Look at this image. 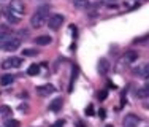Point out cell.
<instances>
[{"label": "cell", "mask_w": 149, "mask_h": 127, "mask_svg": "<svg viewBox=\"0 0 149 127\" xmlns=\"http://www.w3.org/2000/svg\"><path fill=\"white\" fill-rule=\"evenodd\" d=\"M136 61H138V52L133 51V49H129V51L122 56V62H125V63H133Z\"/></svg>", "instance_id": "cell-8"}, {"label": "cell", "mask_w": 149, "mask_h": 127, "mask_svg": "<svg viewBox=\"0 0 149 127\" xmlns=\"http://www.w3.org/2000/svg\"><path fill=\"white\" fill-rule=\"evenodd\" d=\"M38 73H40V67H38L37 63H32V65L29 67V70H27V75L35 76V75H38Z\"/></svg>", "instance_id": "cell-17"}, {"label": "cell", "mask_w": 149, "mask_h": 127, "mask_svg": "<svg viewBox=\"0 0 149 127\" xmlns=\"http://www.w3.org/2000/svg\"><path fill=\"white\" fill-rule=\"evenodd\" d=\"M144 89H146V91H148V92H149V81H148V83H146V84H144Z\"/></svg>", "instance_id": "cell-26"}, {"label": "cell", "mask_w": 149, "mask_h": 127, "mask_svg": "<svg viewBox=\"0 0 149 127\" xmlns=\"http://www.w3.org/2000/svg\"><path fill=\"white\" fill-rule=\"evenodd\" d=\"M100 118H102V119L106 118V111H105V110H100Z\"/></svg>", "instance_id": "cell-25"}, {"label": "cell", "mask_w": 149, "mask_h": 127, "mask_svg": "<svg viewBox=\"0 0 149 127\" xmlns=\"http://www.w3.org/2000/svg\"><path fill=\"white\" fill-rule=\"evenodd\" d=\"M48 16H49V6L48 5H43L35 11V15L32 16L30 19V24L33 29H40L41 26H45L46 21H48Z\"/></svg>", "instance_id": "cell-1"}, {"label": "cell", "mask_w": 149, "mask_h": 127, "mask_svg": "<svg viewBox=\"0 0 149 127\" xmlns=\"http://www.w3.org/2000/svg\"><path fill=\"white\" fill-rule=\"evenodd\" d=\"M73 5L79 10H84V8L89 6V2H87V0H73Z\"/></svg>", "instance_id": "cell-16"}, {"label": "cell", "mask_w": 149, "mask_h": 127, "mask_svg": "<svg viewBox=\"0 0 149 127\" xmlns=\"http://www.w3.org/2000/svg\"><path fill=\"white\" fill-rule=\"evenodd\" d=\"M5 126L6 127H19L21 124H19V121H17V119H8V121L5 122Z\"/></svg>", "instance_id": "cell-20"}, {"label": "cell", "mask_w": 149, "mask_h": 127, "mask_svg": "<svg viewBox=\"0 0 149 127\" xmlns=\"http://www.w3.org/2000/svg\"><path fill=\"white\" fill-rule=\"evenodd\" d=\"M51 41H52V38L49 37V35H41V37H37V38H35V43H37V45H41V46L49 45Z\"/></svg>", "instance_id": "cell-10"}, {"label": "cell", "mask_w": 149, "mask_h": 127, "mask_svg": "<svg viewBox=\"0 0 149 127\" xmlns=\"http://www.w3.org/2000/svg\"><path fill=\"white\" fill-rule=\"evenodd\" d=\"M62 24H63V16L62 15H51V16H49L48 27L51 30H59Z\"/></svg>", "instance_id": "cell-3"}, {"label": "cell", "mask_w": 149, "mask_h": 127, "mask_svg": "<svg viewBox=\"0 0 149 127\" xmlns=\"http://www.w3.org/2000/svg\"><path fill=\"white\" fill-rule=\"evenodd\" d=\"M106 94H108L106 91H102V92H98V98H100V100H105V98H106Z\"/></svg>", "instance_id": "cell-23"}, {"label": "cell", "mask_w": 149, "mask_h": 127, "mask_svg": "<svg viewBox=\"0 0 149 127\" xmlns=\"http://www.w3.org/2000/svg\"><path fill=\"white\" fill-rule=\"evenodd\" d=\"M22 54H24V56H37V54H38V51H37V49H30V48H27V49H22Z\"/></svg>", "instance_id": "cell-21"}, {"label": "cell", "mask_w": 149, "mask_h": 127, "mask_svg": "<svg viewBox=\"0 0 149 127\" xmlns=\"http://www.w3.org/2000/svg\"><path fill=\"white\" fill-rule=\"evenodd\" d=\"M136 97H140V98H146V97H149V92L144 87H141V89H138L136 91Z\"/></svg>", "instance_id": "cell-19"}, {"label": "cell", "mask_w": 149, "mask_h": 127, "mask_svg": "<svg viewBox=\"0 0 149 127\" xmlns=\"http://www.w3.org/2000/svg\"><path fill=\"white\" fill-rule=\"evenodd\" d=\"M6 19H8V22H11V24H17L21 21V17L19 16H16V15H13L11 11H10V10H6Z\"/></svg>", "instance_id": "cell-13"}, {"label": "cell", "mask_w": 149, "mask_h": 127, "mask_svg": "<svg viewBox=\"0 0 149 127\" xmlns=\"http://www.w3.org/2000/svg\"><path fill=\"white\" fill-rule=\"evenodd\" d=\"M108 70H109V62L106 61V59H100V62H98V72H100L102 75H105Z\"/></svg>", "instance_id": "cell-11"}, {"label": "cell", "mask_w": 149, "mask_h": 127, "mask_svg": "<svg viewBox=\"0 0 149 127\" xmlns=\"http://www.w3.org/2000/svg\"><path fill=\"white\" fill-rule=\"evenodd\" d=\"M122 124L124 127H136L138 124H140V118H138L136 114H127L125 118H124V121H122Z\"/></svg>", "instance_id": "cell-7"}, {"label": "cell", "mask_w": 149, "mask_h": 127, "mask_svg": "<svg viewBox=\"0 0 149 127\" xmlns=\"http://www.w3.org/2000/svg\"><path fill=\"white\" fill-rule=\"evenodd\" d=\"M6 10H10L13 15H16L19 17H22L24 13H26V6H24V3L21 2V0H13V2L8 5V8H6Z\"/></svg>", "instance_id": "cell-2"}, {"label": "cell", "mask_w": 149, "mask_h": 127, "mask_svg": "<svg viewBox=\"0 0 149 127\" xmlns=\"http://www.w3.org/2000/svg\"><path fill=\"white\" fill-rule=\"evenodd\" d=\"M22 65V59L21 57H10V59H5L2 62V68L8 70V68H19Z\"/></svg>", "instance_id": "cell-4"}, {"label": "cell", "mask_w": 149, "mask_h": 127, "mask_svg": "<svg viewBox=\"0 0 149 127\" xmlns=\"http://www.w3.org/2000/svg\"><path fill=\"white\" fill-rule=\"evenodd\" d=\"M135 73H138V75L143 76V78H149V63L143 65L140 70H135Z\"/></svg>", "instance_id": "cell-14"}, {"label": "cell", "mask_w": 149, "mask_h": 127, "mask_svg": "<svg viewBox=\"0 0 149 127\" xmlns=\"http://www.w3.org/2000/svg\"><path fill=\"white\" fill-rule=\"evenodd\" d=\"M63 124H65V121H63V119H59V121H56L51 127H63Z\"/></svg>", "instance_id": "cell-22"}, {"label": "cell", "mask_w": 149, "mask_h": 127, "mask_svg": "<svg viewBox=\"0 0 149 127\" xmlns=\"http://www.w3.org/2000/svg\"><path fill=\"white\" fill-rule=\"evenodd\" d=\"M86 113H87L89 116H92V114H94V107H92V105H89V107L86 108Z\"/></svg>", "instance_id": "cell-24"}, {"label": "cell", "mask_w": 149, "mask_h": 127, "mask_svg": "<svg viewBox=\"0 0 149 127\" xmlns=\"http://www.w3.org/2000/svg\"><path fill=\"white\" fill-rule=\"evenodd\" d=\"M10 37H11V35H6V33H0V48L3 49V46H5L6 45V41L10 40Z\"/></svg>", "instance_id": "cell-18"}, {"label": "cell", "mask_w": 149, "mask_h": 127, "mask_svg": "<svg viewBox=\"0 0 149 127\" xmlns=\"http://www.w3.org/2000/svg\"><path fill=\"white\" fill-rule=\"evenodd\" d=\"M56 87L52 84H43V86H37V94H40L41 97H48V95L54 94Z\"/></svg>", "instance_id": "cell-6"}, {"label": "cell", "mask_w": 149, "mask_h": 127, "mask_svg": "<svg viewBox=\"0 0 149 127\" xmlns=\"http://www.w3.org/2000/svg\"><path fill=\"white\" fill-rule=\"evenodd\" d=\"M105 127H113V126H105Z\"/></svg>", "instance_id": "cell-28"}, {"label": "cell", "mask_w": 149, "mask_h": 127, "mask_svg": "<svg viewBox=\"0 0 149 127\" xmlns=\"http://www.w3.org/2000/svg\"><path fill=\"white\" fill-rule=\"evenodd\" d=\"M11 108L8 107V105H2V107H0V116H2V118H10V116H11Z\"/></svg>", "instance_id": "cell-15"}, {"label": "cell", "mask_w": 149, "mask_h": 127, "mask_svg": "<svg viewBox=\"0 0 149 127\" xmlns=\"http://www.w3.org/2000/svg\"><path fill=\"white\" fill-rule=\"evenodd\" d=\"M62 105H63V100H62V98H54V100L49 103V110L54 111V113H57V111L62 110Z\"/></svg>", "instance_id": "cell-9"}, {"label": "cell", "mask_w": 149, "mask_h": 127, "mask_svg": "<svg viewBox=\"0 0 149 127\" xmlns=\"http://www.w3.org/2000/svg\"><path fill=\"white\" fill-rule=\"evenodd\" d=\"M21 46V40L17 37H10V40L6 41V45L3 46V49L5 51H10V52H13V51H16V49H19Z\"/></svg>", "instance_id": "cell-5"}, {"label": "cell", "mask_w": 149, "mask_h": 127, "mask_svg": "<svg viewBox=\"0 0 149 127\" xmlns=\"http://www.w3.org/2000/svg\"><path fill=\"white\" fill-rule=\"evenodd\" d=\"M78 127H84V126H83V124H81V122H79V124H78Z\"/></svg>", "instance_id": "cell-27"}, {"label": "cell", "mask_w": 149, "mask_h": 127, "mask_svg": "<svg viewBox=\"0 0 149 127\" xmlns=\"http://www.w3.org/2000/svg\"><path fill=\"white\" fill-rule=\"evenodd\" d=\"M13 81H15V76L13 75H2V78H0V84L2 86H8V84H11Z\"/></svg>", "instance_id": "cell-12"}]
</instances>
